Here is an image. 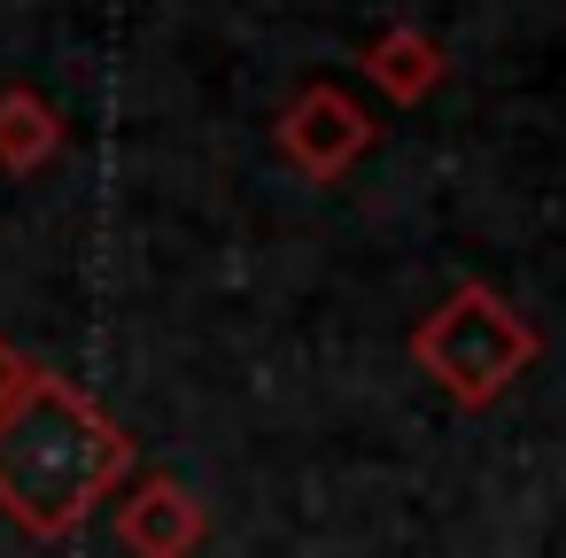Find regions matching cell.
Wrapping results in <instances>:
<instances>
[{"instance_id":"6da1fadb","label":"cell","mask_w":566,"mask_h":558,"mask_svg":"<svg viewBox=\"0 0 566 558\" xmlns=\"http://www.w3.org/2000/svg\"><path fill=\"white\" fill-rule=\"evenodd\" d=\"M133 434L63 372H32V388L0 411V519L32 543H71L102 496L133 481Z\"/></svg>"},{"instance_id":"7a4b0ae2","label":"cell","mask_w":566,"mask_h":558,"mask_svg":"<svg viewBox=\"0 0 566 558\" xmlns=\"http://www.w3.org/2000/svg\"><path fill=\"white\" fill-rule=\"evenodd\" d=\"M411 357H419V372H427L458 411H489V403L543 357V334H535L489 280H458V287L411 326Z\"/></svg>"},{"instance_id":"3957f363","label":"cell","mask_w":566,"mask_h":558,"mask_svg":"<svg viewBox=\"0 0 566 558\" xmlns=\"http://www.w3.org/2000/svg\"><path fill=\"white\" fill-rule=\"evenodd\" d=\"M373 140H380L373 109H365L349 86H334V78H311V86H295V102H287V109H280V125H272V148H280V164H287L295 179H311V187H334V179H349V171L373 156Z\"/></svg>"},{"instance_id":"277c9868","label":"cell","mask_w":566,"mask_h":558,"mask_svg":"<svg viewBox=\"0 0 566 558\" xmlns=\"http://www.w3.org/2000/svg\"><path fill=\"white\" fill-rule=\"evenodd\" d=\"M202 535H210V512L195 504V488L179 473H133V488L117 496L125 558H195Z\"/></svg>"},{"instance_id":"5b68a950","label":"cell","mask_w":566,"mask_h":558,"mask_svg":"<svg viewBox=\"0 0 566 558\" xmlns=\"http://www.w3.org/2000/svg\"><path fill=\"white\" fill-rule=\"evenodd\" d=\"M357 78H365L373 94H388L396 109H419L427 94H442L450 48H442L434 32H419V24H396V32H373V40L357 48Z\"/></svg>"},{"instance_id":"8992f818","label":"cell","mask_w":566,"mask_h":558,"mask_svg":"<svg viewBox=\"0 0 566 558\" xmlns=\"http://www.w3.org/2000/svg\"><path fill=\"white\" fill-rule=\"evenodd\" d=\"M63 140H71V125L40 86H0V171L9 179L48 171L63 156Z\"/></svg>"},{"instance_id":"52a82bcc","label":"cell","mask_w":566,"mask_h":558,"mask_svg":"<svg viewBox=\"0 0 566 558\" xmlns=\"http://www.w3.org/2000/svg\"><path fill=\"white\" fill-rule=\"evenodd\" d=\"M32 372H40V365H32V357H24V349H17L9 334H0V411H9V403H17V396L32 388Z\"/></svg>"}]
</instances>
